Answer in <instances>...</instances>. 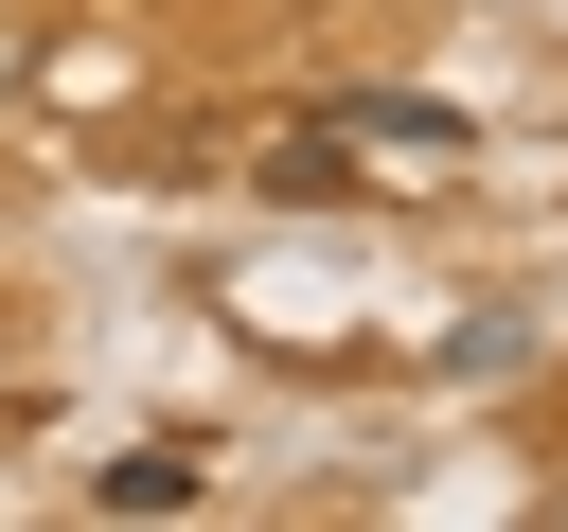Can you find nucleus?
<instances>
[{
    "label": "nucleus",
    "instance_id": "obj_1",
    "mask_svg": "<svg viewBox=\"0 0 568 532\" xmlns=\"http://www.w3.org/2000/svg\"><path fill=\"white\" fill-rule=\"evenodd\" d=\"M337 142H408V160H462L479 124H462L444 89H337Z\"/></svg>",
    "mask_w": 568,
    "mask_h": 532
},
{
    "label": "nucleus",
    "instance_id": "obj_2",
    "mask_svg": "<svg viewBox=\"0 0 568 532\" xmlns=\"http://www.w3.org/2000/svg\"><path fill=\"white\" fill-rule=\"evenodd\" d=\"M266 195H302V213H337V195H355V160H337V124H302V142H266Z\"/></svg>",
    "mask_w": 568,
    "mask_h": 532
},
{
    "label": "nucleus",
    "instance_id": "obj_3",
    "mask_svg": "<svg viewBox=\"0 0 568 532\" xmlns=\"http://www.w3.org/2000/svg\"><path fill=\"white\" fill-rule=\"evenodd\" d=\"M178 497H195V461H178V443H142V461H106V479H89V514H178Z\"/></svg>",
    "mask_w": 568,
    "mask_h": 532
}]
</instances>
